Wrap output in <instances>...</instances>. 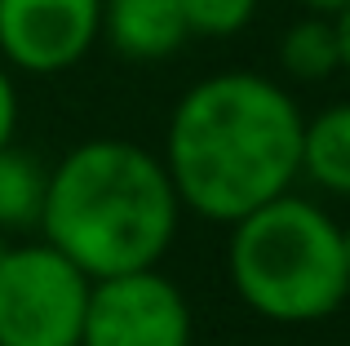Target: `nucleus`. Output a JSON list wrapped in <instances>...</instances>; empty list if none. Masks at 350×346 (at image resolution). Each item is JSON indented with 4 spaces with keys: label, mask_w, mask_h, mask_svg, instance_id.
<instances>
[{
    "label": "nucleus",
    "mask_w": 350,
    "mask_h": 346,
    "mask_svg": "<svg viewBox=\"0 0 350 346\" xmlns=\"http://www.w3.org/2000/svg\"><path fill=\"white\" fill-rule=\"evenodd\" d=\"M297 103L253 71L208 76L169 120V178L178 200L213 222H239L284 196L301 173Z\"/></svg>",
    "instance_id": "obj_1"
},
{
    "label": "nucleus",
    "mask_w": 350,
    "mask_h": 346,
    "mask_svg": "<svg viewBox=\"0 0 350 346\" xmlns=\"http://www.w3.org/2000/svg\"><path fill=\"white\" fill-rule=\"evenodd\" d=\"M182 200L169 165L120 138L80 142L49 173L40 231L89 280L142 271L169 253Z\"/></svg>",
    "instance_id": "obj_2"
},
{
    "label": "nucleus",
    "mask_w": 350,
    "mask_h": 346,
    "mask_svg": "<svg viewBox=\"0 0 350 346\" xmlns=\"http://www.w3.org/2000/svg\"><path fill=\"white\" fill-rule=\"evenodd\" d=\"M231 284L275 324H315L350 293L342 226L301 196H275L231 222Z\"/></svg>",
    "instance_id": "obj_3"
},
{
    "label": "nucleus",
    "mask_w": 350,
    "mask_h": 346,
    "mask_svg": "<svg viewBox=\"0 0 350 346\" xmlns=\"http://www.w3.org/2000/svg\"><path fill=\"white\" fill-rule=\"evenodd\" d=\"M94 280L62 249L23 244L0 253V346H80Z\"/></svg>",
    "instance_id": "obj_4"
},
{
    "label": "nucleus",
    "mask_w": 350,
    "mask_h": 346,
    "mask_svg": "<svg viewBox=\"0 0 350 346\" xmlns=\"http://www.w3.org/2000/svg\"><path fill=\"white\" fill-rule=\"evenodd\" d=\"M80 346H191V306L155 267L103 276L89 289Z\"/></svg>",
    "instance_id": "obj_5"
},
{
    "label": "nucleus",
    "mask_w": 350,
    "mask_h": 346,
    "mask_svg": "<svg viewBox=\"0 0 350 346\" xmlns=\"http://www.w3.org/2000/svg\"><path fill=\"white\" fill-rule=\"evenodd\" d=\"M103 0H0V53L31 76H49L89 53Z\"/></svg>",
    "instance_id": "obj_6"
},
{
    "label": "nucleus",
    "mask_w": 350,
    "mask_h": 346,
    "mask_svg": "<svg viewBox=\"0 0 350 346\" xmlns=\"http://www.w3.org/2000/svg\"><path fill=\"white\" fill-rule=\"evenodd\" d=\"M103 23H107V40L116 44V53L137 58V62L169 58L191 36L178 0H107Z\"/></svg>",
    "instance_id": "obj_7"
},
{
    "label": "nucleus",
    "mask_w": 350,
    "mask_h": 346,
    "mask_svg": "<svg viewBox=\"0 0 350 346\" xmlns=\"http://www.w3.org/2000/svg\"><path fill=\"white\" fill-rule=\"evenodd\" d=\"M301 173L333 196H350V103L328 107L306 124Z\"/></svg>",
    "instance_id": "obj_8"
},
{
    "label": "nucleus",
    "mask_w": 350,
    "mask_h": 346,
    "mask_svg": "<svg viewBox=\"0 0 350 346\" xmlns=\"http://www.w3.org/2000/svg\"><path fill=\"white\" fill-rule=\"evenodd\" d=\"M44 196H49V173L31 151L5 142L0 147V231H23L40 226Z\"/></svg>",
    "instance_id": "obj_9"
},
{
    "label": "nucleus",
    "mask_w": 350,
    "mask_h": 346,
    "mask_svg": "<svg viewBox=\"0 0 350 346\" xmlns=\"http://www.w3.org/2000/svg\"><path fill=\"white\" fill-rule=\"evenodd\" d=\"M280 62L293 80H324L342 67V40H337V23L324 18H306V23L288 27L280 44Z\"/></svg>",
    "instance_id": "obj_10"
},
{
    "label": "nucleus",
    "mask_w": 350,
    "mask_h": 346,
    "mask_svg": "<svg viewBox=\"0 0 350 346\" xmlns=\"http://www.w3.org/2000/svg\"><path fill=\"white\" fill-rule=\"evenodd\" d=\"M191 36H235L248 27L257 0H178Z\"/></svg>",
    "instance_id": "obj_11"
},
{
    "label": "nucleus",
    "mask_w": 350,
    "mask_h": 346,
    "mask_svg": "<svg viewBox=\"0 0 350 346\" xmlns=\"http://www.w3.org/2000/svg\"><path fill=\"white\" fill-rule=\"evenodd\" d=\"M14 124H18V94L9 85V76L0 71V147L14 138Z\"/></svg>",
    "instance_id": "obj_12"
},
{
    "label": "nucleus",
    "mask_w": 350,
    "mask_h": 346,
    "mask_svg": "<svg viewBox=\"0 0 350 346\" xmlns=\"http://www.w3.org/2000/svg\"><path fill=\"white\" fill-rule=\"evenodd\" d=\"M337 40H342V67L350 71V5L337 14Z\"/></svg>",
    "instance_id": "obj_13"
},
{
    "label": "nucleus",
    "mask_w": 350,
    "mask_h": 346,
    "mask_svg": "<svg viewBox=\"0 0 350 346\" xmlns=\"http://www.w3.org/2000/svg\"><path fill=\"white\" fill-rule=\"evenodd\" d=\"M301 5H310L315 14H342V9L350 5V0H301Z\"/></svg>",
    "instance_id": "obj_14"
},
{
    "label": "nucleus",
    "mask_w": 350,
    "mask_h": 346,
    "mask_svg": "<svg viewBox=\"0 0 350 346\" xmlns=\"http://www.w3.org/2000/svg\"><path fill=\"white\" fill-rule=\"evenodd\" d=\"M342 244H346V267H350V226H342Z\"/></svg>",
    "instance_id": "obj_15"
}]
</instances>
